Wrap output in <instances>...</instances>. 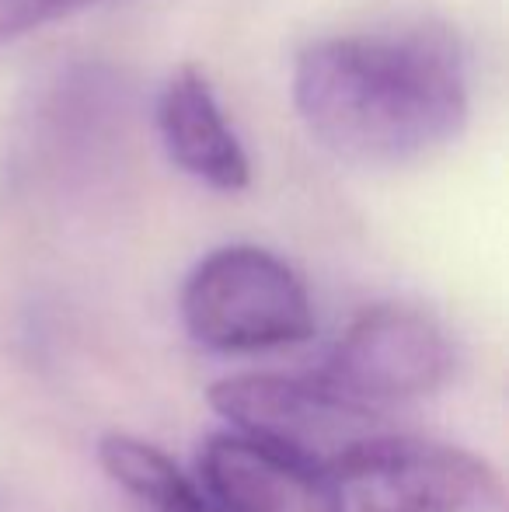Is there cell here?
<instances>
[{
    "label": "cell",
    "instance_id": "cell-1",
    "mask_svg": "<svg viewBox=\"0 0 509 512\" xmlns=\"http://www.w3.org/2000/svg\"><path fill=\"white\" fill-rule=\"evenodd\" d=\"M293 102L335 157L394 168L461 136L468 67L461 49L429 28L332 35L297 56Z\"/></svg>",
    "mask_w": 509,
    "mask_h": 512
},
{
    "label": "cell",
    "instance_id": "cell-2",
    "mask_svg": "<svg viewBox=\"0 0 509 512\" xmlns=\"http://www.w3.org/2000/svg\"><path fill=\"white\" fill-rule=\"evenodd\" d=\"M178 310L192 342L224 356L290 349L318 328L304 279L255 244H227L196 262Z\"/></svg>",
    "mask_w": 509,
    "mask_h": 512
},
{
    "label": "cell",
    "instance_id": "cell-3",
    "mask_svg": "<svg viewBox=\"0 0 509 512\" xmlns=\"http://www.w3.org/2000/svg\"><path fill=\"white\" fill-rule=\"evenodd\" d=\"M332 474L356 512H485L503 502V478L485 457L387 429L346 450Z\"/></svg>",
    "mask_w": 509,
    "mask_h": 512
},
{
    "label": "cell",
    "instance_id": "cell-4",
    "mask_svg": "<svg viewBox=\"0 0 509 512\" xmlns=\"http://www.w3.org/2000/svg\"><path fill=\"white\" fill-rule=\"evenodd\" d=\"M210 405L238 429L311 464L335 471L346 450L381 432V411L363 408L328 387L318 373H241L210 387Z\"/></svg>",
    "mask_w": 509,
    "mask_h": 512
},
{
    "label": "cell",
    "instance_id": "cell-5",
    "mask_svg": "<svg viewBox=\"0 0 509 512\" xmlns=\"http://www.w3.org/2000/svg\"><path fill=\"white\" fill-rule=\"evenodd\" d=\"M457 352L450 335L408 304H377L353 317L318 377L363 408H394L450 384Z\"/></svg>",
    "mask_w": 509,
    "mask_h": 512
},
{
    "label": "cell",
    "instance_id": "cell-6",
    "mask_svg": "<svg viewBox=\"0 0 509 512\" xmlns=\"http://www.w3.org/2000/svg\"><path fill=\"white\" fill-rule=\"evenodd\" d=\"M199 481L224 512H346L332 471L238 429L199 446Z\"/></svg>",
    "mask_w": 509,
    "mask_h": 512
},
{
    "label": "cell",
    "instance_id": "cell-7",
    "mask_svg": "<svg viewBox=\"0 0 509 512\" xmlns=\"http://www.w3.org/2000/svg\"><path fill=\"white\" fill-rule=\"evenodd\" d=\"M157 133L171 161L196 182L217 192H241L252 182V161L199 70H178L161 88Z\"/></svg>",
    "mask_w": 509,
    "mask_h": 512
},
{
    "label": "cell",
    "instance_id": "cell-8",
    "mask_svg": "<svg viewBox=\"0 0 509 512\" xmlns=\"http://www.w3.org/2000/svg\"><path fill=\"white\" fill-rule=\"evenodd\" d=\"M98 464L143 512H224L203 481L140 436L105 432L98 439Z\"/></svg>",
    "mask_w": 509,
    "mask_h": 512
},
{
    "label": "cell",
    "instance_id": "cell-9",
    "mask_svg": "<svg viewBox=\"0 0 509 512\" xmlns=\"http://www.w3.org/2000/svg\"><path fill=\"white\" fill-rule=\"evenodd\" d=\"M88 4H98V0H0V46L42 25H53Z\"/></svg>",
    "mask_w": 509,
    "mask_h": 512
}]
</instances>
